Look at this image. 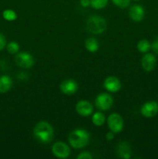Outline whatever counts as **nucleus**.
Segmentation results:
<instances>
[{
	"label": "nucleus",
	"mask_w": 158,
	"mask_h": 159,
	"mask_svg": "<svg viewBox=\"0 0 158 159\" xmlns=\"http://www.w3.org/2000/svg\"><path fill=\"white\" fill-rule=\"evenodd\" d=\"M77 159H91L93 158L92 155L89 152H83L77 156Z\"/></svg>",
	"instance_id": "23"
},
{
	"label": "nucleus",
	"mask_w": 158,
	"mask_h": 159,
	"mask_svg": "<svg viewBox=\"0 0 158 159\" xmlns=\"http://www.w3.org/2000/svg\"><path fill=\"white\" fill-rule=\"evenodd\" d=\"M107 124L108 129L115 134L120 133L123 130V118L117 113H112L107 118Z\"/></svg>",
	"instance_id": "4"
},
{
	"label": "nucleus",
	"mask_w": 158,
	"mask_h": 159,
	"mask_svg": "<svg viewBox=\"0 0 158 159\" xmlns=\"http://www.w3.org/2000/svg\"><path fill=\"white\" fill-rule=\"evenodd\" d=\"M129 16L134 22H141L145 16V9L140 5H133L129 10Z\"/></svg>",
	"instance_id": "13"
},
{
	"label": "nucleus",
	"mask_w": 158,
	"mask_h": 159,
	"mask_svg": "<svg viewBox=\"0 0 158 159\" xmlns=\"http://www.w3.org/2000/svg\"><path fill=\"white\" fill-rule=\"evenodd\" d=\"M103 87L109 93H118L122 88V83L116 76H108L104 81Z\"/></svg>",
	"instance_id": "9"
},
{
	"label": "nucleus",
	"mask_w": 158,
	"mask_h": 159,
	"mask_svg": "<svg viewBox=\"0 0 158 159\" xmlns=\"http://www.w3.org/2000/svg\"><path fill=\"white\" fill-rule=\"evenodd\" d=\"M137 49L138 51L143 54H146L151 49V43L149 42V40L146 39L140 40L137 43Z\"/></svg>",
	"instance_id": "18"
},
{
	"label": "nucleus",
	"mask_w": 158,
	"mask_h": 159,
	"mask_svg": "<svg viewBox=\"0 0 158 159\" xmlns=\"http://www.w3.org/2000/svg\"><path fill=\"white\" fill-rule=\"evenodd\" d=\"M80 5L84 8H87L91 6V0H81Z\"/></svg>",
	"instance_id": "27"
},
{
	"label": "nucleus",
	"mask_w": 158,
	"mask_h": 159,
	"mask_svg": "<svg viewBox=\"0 0 158 159\" xmlns=\"http://www.w3.org/2000/svg\"><path fill=\"white\" fill-rule=\"evenodd\" d=\"M91 122L96 127H101L105 122V116L102 112H96L91 116Z\"/></svg>",
	"instance_id": "17"
},
{
	"label": "nucleus",
	"mask_w": 158,
	"mask_h": 159,
	"mask_svg": "<svg viewBox=\"0 0 158 159\" xmlns=\"http://www.w3.org/2000/svg\"><path fill=\"white\" fill-rule=\"evenodd\" d=\"M6 50L11 54H17L20 51V45L17 42L11 41L8 44H6Z\"/></svg>",
	"instance_id": "20"
},
{
	"label": "nucleus",
	"mask_w": 158,
	"mask_h": 159,
	"mask_svg": "<svg viewBox=\"0 0 158 159\" xmlns=\"http://www.w3.org/2000/svg\"><path fill=\"white\" fill-rule=\"evenodd\" d=\"M140 113L145 118H153L158 113V102L151 100L146 102L140 109Z\"/></svg>",
	"instance_id": "8"
},
{
	"label": "nucleus",
	"mask_w": 158,
	"mask_h": 159,
	"mask_svg": "<svg viewBox=\"0 0 158 159\" xmlns=\"http://www.w3.org/2000/svg\"><path fill=\"white\" fill-rule=\"evenodd\" d=\"M85 48L91 53H94L99 50V43L94 37H89L85 40Z\"/></svg>",
	"instance_id": "16"
},
{
	"label": "nucleus",
	"mask_w": 158,
	"mask_h": 159,
	"mask_svg": "<svg viewBox=\"0 0 158 159\" xmlns=\"http://www.w3.org/2000/svg\"><path fill=\"white\" fill-rule=\"evenodd\" d=\"M90 141V134L84 129H75L68 135V142L74 149L84 148Z\"/></svg>",
	"instance_id": "2"
},
{
	"label": "nucleus",
	"mask_w": 158,
	"mask_h": 159,
	"mask_svg": "<svg viewBox=\"0 0 158 159\" xmlns=\"http://www.w3.org/2000/svg\"><path fill=\"white\" fill-rule=\"evenodd\" d=\"M117 154L119 158L123 159H129L132 155V150L129 143L122 141L118 144Z\"/></svg>",
	"instance_id": "14"
},
{
	"label": "nucleus",
	"mask_w": 158,
	"mask_h": 159,
	"mask_svg": "<svg viewBox=\"0 0 158 159\" xmlns=\"http://www.w3.org/2000/svg\"><path fill=\"white\" fill-rule=\"evenodd\" d=\"M151 49L153 50V51L155 54H158V36L156 37V38L153 40V43L151 44Z\"/></svg>",
	"instance_id": "25"
},
{
	"label": "nucleus",
	"mask_w": 158,
	"mask_h": 159,
	"mask_svg": "<svg viewBox=\"0 0 158 159\" xmlns=\"http://www.w3.org/2000/svg\"><path fill=\"white\" fill-rule=\"evenodd\" d=\"M76 112L83 117H88L93 113V106L89 101L80 100L76 104Z\"/></svg>",
	"instance_id": "11"
},
{
	"label": "nucleus",
	"mask_w": 158,
	"mask_h": 159,
	"mask_svg": "<svg viewBox=\"0 0 158 159\" xmlns=\"http://www.w3.org/2000/svg\"><path fill=\"white\" fill-rule=\"evenodd\" d=\"M113 98L109 93H102L98 95L94 100L95 107L101 111H107L113 105Z\"/></svg>",
	"instance_id": "5"
},
{
	"label": "nucleus",
	"mask_w": 158,
	"mask_h": 159,
	"mask_svg": "<svg viewBox=\"0 0 158 159\" xmlns=\"http://www.w3.org/2000/svg\"><path fill=\"white\" fill-rule=\"evenodd\" d=\"M86 27L91 34H101L106 30V20L101 16L92 15L87 20Z\"/></svg>",
	"instance_id": "3"
},
{
	"label": "nucleus",
	"mask_w": 158,
	"mask_h": 159,
	"mask_svg": "<svg viewBox=\"0 0 158 159\" xmlns=\"http://www.w3.org/2000/svg\"><path fill=\"white\" fill-rule=\"evenodd\" d=\"M105 138H106V140L108 141H112V140L115 138V133H113V132H112L111 130H110L109 132H108V133L106 134V135H105Z\"/></svg>",
	"instance_id": "26"
},
{
	"label": "nucleus",
	"mask_w": 158,
	"mask_h": 159,
	"mask_svg": "<svg viewBox=\"0 0 158 159\" xmlns=\"http://www.w3.org/2000/svg\"><path fill=\"white\" fill-rule=\"evenodd\" d=\"M15 62L19 67L23 68H30L35 63L34 57L29 52L17 53L15 57Z\"/></svg>",
	"instance_id": "7"
},
{
	"label": "nucleus",
	"mask_w": 158,
	"mask_h": 159,
	"mask_svg": "<svg viewBox=\"0 0 158 159\" xmlns=\"http://www.w3.org/2000/svg\"><path fill=\"white\" fill-rule=\"evenodd\" d=\"M12 79L8 75H0V93H6L12 89Z\"/></svg>",
	"instance_id": "15"
},
{
	"label": "nucleus",
	"mask_w": 158,
	"mask_h": 159,
	"mask_svg": "<svg viewBox=\"0 0 158 159\" xmlns=\"http://www.w3.org/2000/svg\"><path fill=\"white\" fill-rule=\"evenodd\" d=\"M18 77L20 80H22V81L26 80V79H27V75H26L25 72H21L20 74H19Z\"/></svg>",
	"instance_id": "28"
},
{
	"label": "nucleus",
	"mask_w": 158,
	"mask_h": 159,
	"mask_svg": "<svg viewBox=\"0 0 158 159\" xmlns=\"http://www.w3.org/2000/svg\"><path fill=\"white\" fill-rule=\"evenodd\" d=\"M130 1L131 0H112L114 5L122 9H125L128 7L130 4Z\"/></svg>",
	"instance_id": "22"
},
{
	"label": "nucleus",
	"mask_w": 158,
	"mask_h": 159,
	"mask_svg": "<svg viewBox=\"0 0 158 159\" xmlns=\"http://www.w3.org/2000/svg\"><path fill=\"white\" fill-rule=\"evenodd\" d=\"M133 1H139V0H133Z\"/></svg>",
	"instance_id": "29"
},
{
	"label": "nucleus",
	"mask_w": 158,
	"mask_h": 159,
	"mask_svg": "<svg viewBox=\"0 0 158 159\" xmlns=\"http://www.w3.org/2000/svg\"><path fill=\"white\" fill-rule=\"evenodd\" d=\"M51 152L56 158L60 159L68 158L71 155L70 147L62 141H57L54 143L51 148Z\"/></svg>",
	"instance_id": "6"
},
{
	"label": "nucleus",
	"mask_w": 158,
	"mask_h": 159,
	"mask_svg": "<svg viewBox=\"0 0 158 159\" xmlns=\"http://www.w3.org/2000/svg\"><path fill=\"white\" fill-rule=\"evenodd\" d=\"M6 47V39L2 34L0 33V51L4 49Z\"/></svg>",
	"instance_id": "24"
},
{
	"label": "nucleus",
	"mask_w": 158,
	"mask_h": 159,
	"mask_svg": "<svg viewBox=\"0 0 158 159\" xmlns=\"http://www.w3.org/2000/svg\"><path fill=\"white\" fill-rule=\"evenodd\" d=\"M33 136L42 144L50 143L54 137V128L46 121H40L34 127Z\"/></svg>",
	"instance_id": "1"
},
{
	"label": "nucleus",
	"mask_w": 158,
	"mask_h": 159,
	"mask_svg": "<svg viewBox=\"0 0 158 159\" xmlns=\"http://www.w3.org/2000/svg\"><path fill=\"white\" fill-rule=\"evenodd\" d=\"M108 0H91V6L94 9H102L107 6Z\"/></svg>",
	"instance_id": "21"
},
{
	"label": "nucleus",
	"mask_w": 158,
	"mask_h": 159,
	"mask_svg": "<svg viewBox=\"0 0 158 159\" xmlns=\"http://www.w3.org/2000/svg\"><path fill=\"white\" fill-rule=\"evenodd\" d=\"M60 89L65 95H73L77 93L78 89V84L74 79H65L60 83Z\"/></svg>",
	"instance_id": "10"
},
{
	"label": "nucleus",
	"mask_w": 158,
	"mask_h": 159,
	"mask_svg": "<svg viewBox=\"0 0 158 159\" xmlns=\"http://www.w3.org/2000/svg\"><path fill=\"white\" fill-rule=\"evenodd\" d=\"M141 65L143 69L147 72L153 71L156 65V58L155 55L150 53H146L142 57Z\"/></svg>",
	"instance_id": "12"
},
{
	"label": "nucleus",
	"mask_w": 158,
	"mask_h": 159,
	"mask_svg": "<svg viewBox=\"0 0 158 159\" xmlns=\"http://www.w3.org/2000/svg\"><path fill=\"white\" fill-rule=\"evenodd\" d=\"M2 17L7 21H14L17 19V14L12 9H6L2 12Z\"/></svg>",
	"instance_id": "19"
}]
</instances>
